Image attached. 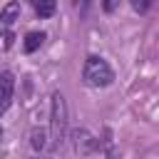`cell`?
Returning <instances> with one entry per match:
<instances>
[{
  "label": "cell",
  "mask_w": 159,
  "mask_h": 159,
  "mask_svg": "<svg viewBox=\"0 0 159 159\" xmlns=\"http://www.w3.org/2000/svg\"><path fill=\"white\" fill-rule=\"evenodd\" d=\"M82 80L87 87H107L114 82V70L107 65L104 57L89 55L84 60V67H82Z\"/></svg>",
  "instance_id": "1"
},
{
  "label": "cell",
  "mask_w": 159,
  "mask_h": 159,
  "mask_svg": "<svg viewBox=\"0 0 159 159\" xmlns=\"http://www.w3.org/2000/svg\"><path fill=\"white\" fill-rule=\"evenodd\" d=\"M67 134V102L60 92L52 94V107H50V142L60 147Z\"/></svg>",
  "instance_id": "2"
},
{
  "label": "cell",
  "mask_w": 159,
  "mask_h": 159,
  "mask_svg": "<svg viewBox=\"0 0 159 159\" xmlns=\"http://www.w3.org/2000/svg\"><path fill=\"white\" fill-rule=\"evenodd\" d=\"M72 144H75V152L84 157V154H92L99 142L94 139V134L89 129H75L72 132Z\"/></svg>",
  "instance_id": "3"
},
{
  "label": "cell",
  "mask_w": 159,
  "mask_h": 159,
  "mask_svg": "<svg viewBox=\"0 0 159 159\" xmlns=\"http://www.w3.org/2000/svg\"><path fill=\"white\" fill-rule=\"evenodd\" d=\"M12 92H15V77H12V72H2L0 75V114L10 107Z\"/></svg>",
  "instance_id": "4"
},
{
  "label": "cell",
  "mask_w": 159,
  "mask_h": 159,
  "mask_svg": "<svg viewBox=\"0 0 159 159\" xmlns=\"http://www.w3.org/2000/svg\"><path fill=\"white\" fill-rule=\"evenodd\" d=\"M42 40H45V32H27V37H25V42H22L25 52H27V55H32V52L42 45Z\"/></svg>",
  "instance_id": "5"
},
{
  "label": "cell",
  "mask_w": 159,
  "mask_h": 159,
  "mask_svg": "<svg viewBox=\"0 0 159 159\" xmlns=\"http://www.w3.org/2000/svg\"><path fill=\"white\" fill-rule=\"evenodd\" d=\"M30 144H32L35 152H42V149L47 147V132H45V129H32V134H30Z\"/></svg>",
  "instance_id": "6"
},
{
  "label": "cell",
  "mask_w": 159,
  "mask_h": 159,
  "mask_svg": "<svg viewBox=\"0 0 159 159\" xmlns=\"http://www.w3.org/2000/svg\"><path fill=\"white\" fill-rule=\"evenodd\" d=\"M55 10H57V5H55L52 0H45V2H35V12H37L40 17H50V15H55Z\"/></svg>",
  "instance_id": "7"
},
{
  "label": "cell",
  "mask_w": 159,
  "mask_h": 159,
  "mask_svg": "<svg viewBox=\"0 0 159 159\" xmlns=\"http://www.w3.org/2000/svg\"><path fill=\"white\" fill-rule=\"evenodd\" d=\"M0 15H2L7 22H12V20L20 15V5H17V2H7V5L2 7V12H0Z\"/></svg>",
  "instance_id": "8"
},
{
  "label": "cell",
  "mask_w": 159,
  "mask_h": 159,
  "mask_svg": "<svg viewBox=\"0 0 159 159\" xmlns=\"http://www.w3.org/2000/svg\"><path fill=\"white\" fill-rule=\"evenodd\" d=\"M7 27H10V22L0 15V37H7Z\"/></svg>",
  "instance_id": "9"
},
{
  "label": "cell",
  "mask_w": 159,
  "mask_h": 159,
  "mask_svg": "<svg viewBox=\"0 0 159 159\" xmlns=\"http://www.w3.org/2000/svg\"><path fill=\"white\" fill-rule=\"evenodd\" d=\"M132 7H134V10H147L149 2H132Z\"/></svg>",
  "instance_id": "10"
},
{
  "label": "cell",
  "mask_w": 159,
  "mask_h": 159,
  "mask_svg": "<svg viewBox=\"0 0 159 159\" xmlns=\"http://www.w3.org/2000/svg\"><path fill=\"white\" fill-rule=\"evenodd\" d=\"M0 137H2V129H0Z\"/></svg>",
  "instance_id": "11"
}]
</instances>
